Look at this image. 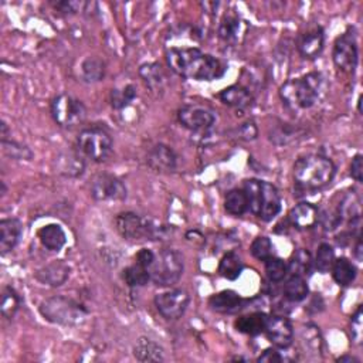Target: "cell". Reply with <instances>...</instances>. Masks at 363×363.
Returning a JSON list of instances; mask_svg holds the SVG:
<instances>
[{
    "label": "cell",
    "instance_id": "obj_1",
    "mask_svg": "<svg viewBox=\"0 0 363 363\" xmlns=\"http://www.w3.org/2000/svg\"><path fill=\"white\" fill-rule=\"evenodd\" d=\"M166 63L179 77L196 81H215L227 71L220 58L204 54L197 47H170L166 51Z\"/></svg>",
    "mask_w": 363,
    "mask_h": 363
},
{
    "label": "cell",
    "instance_id": "obj_2",
    "mask_svg": "<svg viewBox=\"0 0 363 363\" xmlns=\"http://www.w3.org/2000/svg\"><path fill=\"white\" fill-rule=\"evenodd\" d=\"M325 80L326 78L322 73L317 71L298 78H291L280 87V98L294 111L310 109L324 96L326 89Z\"/></svg>",
    "mask_w": 363,
    "mask_h": 363
},
{
    "label": "cell",
    "instance_id": "obj_3",
    "mask_svg": "<svg viewBox=\"0 0 363 363\" xmlns=\"http://www.w3.org/2000/svg\"><path fill=\"white\" fill-rule=\"evenodd\" d=\"M337 175L334 161L322 155H307L294 163V184L302 192H317L332 184Z\"/></svg>",
    "mask_w": 363,
    "mask_h": 363
},
{
    "label": "cell",
    "instance_id": "obj_4",
    "mask_svg": "<svg viewBox=\"0 0 363 363\" xmlns=\"http://www.w3.org/2000/svg\"><path fill=\"white\" fill-rule=\"evenodd\" d=\"M243 189L249 197V210L263 222H272L281 213V195L269 182L247 179L245 180Z\"/></svg>",
    "mask_w": 363,
    "mask_h": 363
},
{
    "label": "cell",
    "instance_id": "obj_5",
    "mask_svg": "<svg viewBox=\"0 0 363 363\" xmlns=\"http://www.w3.org/2000/svg\"><path fill=\"white\" fill-rule=\"evenodd\" d=\"M39 312L47 322L60 326H77L89 315V311L78 301L64 295L44 299L39 307Z\"/></svg>",
    "mask_w": 363,
    "mask_h": 363
},
{
    "label": "cell",
    "instance_id": "obj_6",
    "mask_svg": "<svg viewBox=\"0 0 363 363\" xmlns=\"http://www.w3.org/2000/svg\"><path fill=\"white\" fill-rule=\"evenodd\" d=\"M116 231L128 241H152L166 234V227L134 211H124L115 218Z\"/></svg>",
    "mask_w": 363,
    "mask_h": 363
},
{
    "label": "cell",
    "instance_id": "obj_7",
    "mask_svg": "<svg viewBox=\"0 0 363 363\" xmlns=\"http://www.w3.org/2000/svg\"><path fill=\"white\" fill-rule=\"evenodd\" d=\"M185 271L184 254L175 249H165L157 254L154 264L149 268L150 281L157 287L168 288L179 283Z\"/></svg>",
    "mask_w": 363,
    "mask_h": 363
},
{
    "label": "cell",
    "instance_id": "obj_8",
    "mask_svg": "<svg viewBox=\"0 0 363 363\" xmlns=\"http://www.w3.org/2000/svg\"><path fill=\"white\" fill-rule=\"evenodd\" d=\"M77 150L93 162H104L112 154L114 141L105 128H85L77 136Z\"/></svg>",
    "mask_w": 363,
    "mask_h": 363
},
{
    "label": "cell",
    "instance_id": "obj_9",
    "mask_svg": "<svg viewBox=\"0 0 363 363\" xmlns=\"http://www.w3.org/2000/svg\"><path fill=\"white\" fill-rule=\"evenodd\" d=\"M54 123L63 130H73L81 125L87 118V107L70 94H58L50 104Z\"/></svg>",
    "mask_w": 363,
    "mask_h": 363
},
{
    "label": "cell",
    "instance_id": "obj_10",
    "mask_svg": "<svg viewBox=\"0 0 363 363\" xmlns=\"http://www.w3.org/2000/svg\"><path fill=\"white\" fill-rule=\"evenodd\" d=\"M334 64L344 73L353 74L359 63V46L356 39V30L349 27L344 35H341L332 50Z\"/></svg>",
    "mask_w": 363,
    "mask_h": 363
},
{
    "label": "cell",
    "instance_id": "obj_11",
    "mask_svg": "<svg viewBox=\"0 0 363 363\" xmlns=\"http://www.w3.org/2000/svg\"><path fill=\"white\" fill-rule=\"evenodd\" d=\"M179 123L195 134H207L216 124V112L202 104L184 105L177 112Z\"/></svg>",
    "mask_w": 363,
    "mask_h": 363
},
{
    "label": "cell",
    "instance_id": "obj_12",
    "mask_svg": "<svg viewBox=\"0 0 363 363\" xmlns=\"http://www.w3.org/2000/svg\"><path fill=\"white\" fill-rule=\"evenodd\" d=\"M154 304L158 312L168 321H176L185 315L191 304V295L180 288L157 294Z\"/></svg>",
    "mask_w": 363,
    "mask_h": 363
},
{
    "label": "cell",
    "instance_id": "obj_13",
    "mask_svg": "<svg viewBox=\"0 0 363 363\" xmlns=\"http://www.w3.org/2000/svg\"><path fill=\"white\" fill-rule=\"evenodd\" d=\"M91 196L97 202H121L128 196L123 179L111 173H100L91 182Z\"/></svg>",
    "mask_w": 363,
    "mask_h": 363
},
{
    "label": "cell",
    "instance_id": "obj_14",
    "mask_svg": "<svg viewBox=\"0 0 363 363\" xmlns=\"http://www.w3.org/2000/svg\"><path fill=\"white\" fill-rule=\"evenodd\" d=\"M264 334L276 348L288 349L294 341V326L288 318L283 315H272L268 318Z\"/></svg>",
    "mask_w": 363,
    "mask_h": 363
},
{
    "label": "cell",
    "instance_id": "obj_15",
    "mask_svg": "<svg viewBox=\"0 0 363 363\" xmlns=\"http://www.w3.org/2000/svg\"><path fill=\"white\" fill-rule=\"evenodd\" d=\"M296 47L299 55L306 60L318 58L325 48V32L321 26L308 28L306 33L298 37Z\"/></svg>",
    "mask_w": 363,
    "mask_h": 363
},
{
    "label": "cell",
    "instance_id": "obj_16",
    "mask_svg": "<svg viewBox=\"0 0 363 363\" xmlns=\"http://www.w3.org/2000/svg\"><path fill=\"white\" fill-rule=\"evenodd\" d=\"M70 272H71V268L66 261L55 260V261H51L50 264L39 268L35 272V278L39 283H42L43 285L57 288V287H62L67 283V280L70 278Z\"/></svg>",
    "mask_w": 363,
    "mask_h": 363
},
{
    "label": "cell",
    "instance_id": "obj_17",
    "mask_svg": "<svg viewBox=\"0 0 363 363\" xmlns=\"http://www.w3.org/2000/svg\"><path fill=\"white\" fill-rule=\"evenodd\" d=\"M149 166L161 173H172L177 169V155L165 143H157L148 154Z\"/></svg>",
    "mask_w": 363,
    "mask_h": 363
},
{
    "label": "cell",
    "instance_id": "obj_18",
    "mask_svg": "<svg viewBox=\"0 0 363 363\" xmlns=\"http://www.w3.org/2000/svg\"><path fill=\"white\" fill-rule=\"evenodd\" d=\"M288 219L294 227L298 230H307L317 226L321 219L319 210L317 206L308 202H301L290 210Z\"/></svg>",
    "mask_w": 363,
    "mask_h": 363
},
{
    "label": "cell",
    "instance_id": "obj_19",
    "mask_svg": "<svg viewBox=\"0 0 363 363\" xmlns=\"http://www.w3.org/2000/svg\"><path fill=\"white\" fill-rule=\"evenodd\" d=\"M23 236V224L19 219L0 220V253L3 256L13 251Z\"/></svg>",
    "mask_w": 363,
    "mask_h": 363
},
{
    "label": "cell",
    "instance_id": "obj_20",
    "mask_svg": "<svg viewBox=\"0 0 363 363\" xmlns=\"http://www.w3.org/2000/svg\"><path fill=\"white\" fill-rule=\"evenodd\" d=\"M218 97L224 105L240 111L249 109L254 103V97L250 93V89L238 84L224 88L223 91H220Z\"/></svg>",
    "mask_w": 363,
    "mask_h": 363
},
{
    "label": "cell",
    "instance_id": "obj_21",
    "mask_svg": "<svg viewBox=\"0 0 363 363\" xmlns=\"http://www.w3.org/2000/svg\"><path fill=\"white\" fill-rule=\"evenodd\" d=\"M245 299L233 290H224L209 298V307L218 314H234L243 308Z\"/></svg>",
    "mask_w": 363,
    "mask_h": 363
},
{
    "label": "cell",
    "instance_id": "obj_22",
    "mask_svg": "<svg viewBox=\"0 0 363 363\" xmlns=\"http://www.w3.org/2000/svg\"><path fill=\"white\" fill-rule=\"evenodd\" d=\"M37 237L40 240L42 246L46 250L53 251V253L62 251L63 247L67 245V234H66L64 229L57 223L43 226L37 231Z\"/></svg>",
    "mask_w": 363,
    "mask_h": 363
},
{
    "label": "cell",
    "instance_id": "obj_23",
    "mask_svg": "<svg viewBox=\"0 0 363 363\" xmlns=\"http://www.w3.org/2000/svg\"><path fill=\"white\" fill-rule=\"evenodd\" d=\"M57 162V172L66 177H78L84 173L85 162L84 157L74 150H67V152L60 154L55 159Z\"/></svg>",
    "mask_w": 363,
    "mask_h": 363
},
{
    "label": "cell",
    "instance_id": "obj_24",
    "mask_svg": "<svg viewBox=\"0 0 363 363\" xmlns=\"http://www.w3.org/2000/svg\"><path fill=\"white\" fill-rule=\"evenodd\" d=\"M269 315L264 312H253L245 317H238L234 321V328L240 334H246L250 337H258L265 332V326Z\"/></svg>",
    "mask_w": 363,
    "mask_h": 363
},
{
    "label": "cell",
    "instance_id": "obj_25",
    "mask_svg": "<svg viewBox=\"0 0 363 363\" xmlns=\"http://www.w3.org/2000/svg\"><path fill=\"white\" fill-rule=\"evenodd\" d=\"M134 356L139 362H162L165 360V351L155 341L142 337L134 346Z\"/></svg>",
    "mask_w": 363,
    "mask_h": 363
},
{
    "label": "cell",
    "instance_id": "obj_26",
    "mask_svg": "<svg viewBox=\"0 0 363 363\" xmlns=\"http://www.w3.org/2000/svg\"><path fill=\"white\" fill-rule=\"evenodd\" d=\"M139 76L150 91H154V93H161V91H163L166 84V76L158 63L142 64L139 67Z\"/></svg>",
    "mask_w": 363,
    "mask_h": 363
},
{
    "label": "cell",
    "instance_id": "obj_27",
    "mask_svg": "<svg viewBox=\"0 0 363 363\" xmlns=\"http://www.w3.org/2000/svg\"><path fill=\"white\" fill-rule=\"evenodd\" d=\"M105 62L100 57H87L81 64V77L88 84H96L105 77Z\"/></svg>",
    "mask_w": 363,
    "mask_h": 363
},
{
    "label": "cell",
    "instance_id": "obj_28",
    "mask_svg": "<svg viewBox=\"0 0 363 363\" xmlns=\"http://www.w3.org/2000/svg\"><path fill=\"white\" fill-rule=\"evenodd\" d=\"M330 271H332V277H334L335 283L341 287H349L355 281L356 274H357L356 267L345 257H341L338 260L335 258Z\"/></svg>",
    "mask_w": 363,
    "mask_h": 363
},
{
    "label": "cell",
    "instance_id": "obj_29",
    "mask_svg": "<svg viewBox=\"0 0 363 363\" xmlns=\"http://www.w3.org/2000/svg\"><path fill=\"white\" fill-rule=\"evenodd\" d=\"M224 209L229 215L240 218L249 211V197L245 189H231L224 197Z\"/></svg>",
    "mask_w": 363,
    "mask_h": 363
},
{
    "label": "cell",
    "instance_id": "obj_30",
    "mask_svg": "<svg viewBox=\"0 0 363 363\" xmlns=\"http://www.w3.org/2000/svg\"><path fill=\"white\" fill-rule=\"evenodd\" d=\"M245 269V263L236 251H227L219 264L220 276L229 281H236Z\"/></svg>",
    "mask_w": 363,
    "mask_h": 363
},
{
    "label": "cell",
    "instance_id": "obj_31",
    "mask_svg": "<svg viewBox=\"0 0 363 363\" xmlns=\"http://www.w3.org/2000/svg\"><path fill=\"white\" fill-rule=\"evenodd\" d=\"M314 269V258L308 250L299 249L294 253L288 264V272L301 277H308Z\"/></svg>",
    "mask_w": 363,
    "mask_h": 363
},
{
    "label": "cell",
    "instance_id": "obj_32",
    "mask_svg": "<svg viewBox=\"0 0 363 363\" xmlns=\"http://www.w3.org/2000/svg\"><path fill=\"white\" fill-rule=\"evenodd\" d=\"M310 295V287L306 277L291 274L284 285V296L291 302H301Z\"/></svg>",
    "mask_w": 363,
    "mask_h": 363
},
{
    "label": "cell",
    "instance_id": "obj_33",
    "mask_svg": "<svg viewBox=\"0 0 363 363\" xmlns=\"http://www.w3.org/2000/svg\"><path fill=\"white\" fill-rule=\"evenodd\" d=\"M21 307V296L20 294L10 285H6L2 291V315L6 319H13Z\"/></svg>",
    "mask_w": 363,
    "mask_h": 363
},
{
    "label": "cell",
    "instance_id": "obj_34",
    "mask_svg": "<svg viewBox=\"0 0 363 363\" xmlns=\"http://www.w3.org/2000/svg\"><path fill=\"white\" fill-rule=\"evenodd\" d=\"M136 98V87L134 84H127L123 88H114L109 94V104L114 109L121 111L131 105Z\"/></svg>",
    "mask_w": 363,
    "mask_h": 363
},
{
    "label": "cell",
    "instance_id": "obj_35",
    "mask_svg": "<svg viewBox=\"0 0 363 363\" xmlns=\"http://www.w3.org/2000/svg\"><path fill=\"white\" fill-rule=\"evenodd\" d=\"M123 280L125 284L131 288H138V287H145L150 281V274L149 269L142 267L141 264L135 263L130 267H127L123 271Z\"/></svg>",
    "mask_w": 363,
    "mask_h": 363
},
{
    "label": "cell",
    "instance_id": "obj_36",
    "mask_svg": "<svg viewBox=\"0 0 363 363\" xmlns=\"http://www.w3.org/2000/svg\"><path fill=\"white\" fill-rule=\"evenodd\" d=\"M241 32V20L237 16H224L219 26V37L226 43H236Z\"/></svg>",
    "mask_w": 363,
    "mask_h": 363
},
{
    "label": "cell",
    "instance_id": "obj_37",
    "mask_svg": "<svg viewBox=\"0 0 363 363\" xmlns=\"http://www.w3.org/2000/svg\"><path fill=\"white\" fill-rule=\"evenodd\" d=\"M335 261V250L329 243H321L317 250V256L314 258V268L322 274L329 272Z\"/></svg>",
    "mask_w": 363,
    "mask_h": 363
},
{
    "label": "cell",
    "instance_id": "obj_38",
    "mask_svg": "<svg viewBox=\"0 0 363 363\" xmlns=\"http://www.w3.org/2000/svg\"><path fill=\"white\" fill-rule=\"evenodd\" d=\"M265 264V276L271 283H281L288 274V264L278 257L271 256L264 261Z\"/></svg>",
    "mask_w": 363,
    "mask_h": 363
},
{
    "label": "cell",
    "instance_id": "obj_39",
    "mask_svg": "<svg viewBox=\"0 0 363 363\" xmlns=\"http://www.w3.org/2000/svg\"><path fill=\"white\" fill-rule=\"evenodd\" d=\"M2 148L5 155L15 161H30L33 158V152L27 145H23L17 141L13 139H3L2 141Z\"/></svg>",
    "mask_w": 363,
    "mask_h": 363
},
{
    "label": "cell",
    "instance_id": "obj_40",
    "mask_svg": "<svg viewBox=\"0 0 363 363\" xmlns=\"http://www.w3.org/2000/svg\"><path fill=\"white\" fill-rule=\"evenodd\" d=\"M272 250H274V246H272V241L265 237V236H260L257 238H254V241L250 246V253L254 258H257L258 261H265L272 256Z\"/></svg>",
    "mask_w": 363,
    "mask_h": 363
},
{
    "label": "cell",
    "instance_id": "obj_41",
    "mask_svg": "<svg viewBox=\"0 0 363 363\" xmlns=\"http://www.w3.org/2000/svg\"><path fill=\"white\" fill-rule=\"evenodd\" d=\"M296 138V128H290V124H283L272 131L269 139L276 145H287Z\"/></svg>",
    "mask_w": 363,
    "mask_h": 363
},
{
    "label": "cell",
    "instance_id": "obj_42",
    "mask_svg": "<svg viewBox=\"0 0 363 363\" xmlns=\"http://www.w3.org/2000/svg\"><path fill=\"white\" fill-rule=\"evenodd\" d=\"M236 135H237V138L241 139V141H246V142L254 141V139L258 136L257 125L253 123V121H249V123L241 124V125L236 130Z\"/></svg>",
    "mask_w": 363,
    "mask_h": 363
},
{
    "label": "cell",
    "instance_id": "obj_43",
    "mask_svg": "<svg viewBox=\"0 0 363 363\" xmlns=\"http://www.w3.org/2000/svg\"><path fill=\"white\" fill-rule=\"evenodd\" d=\"M351 176L357 182V184H362L363 182V157L360 154H356L352 159Z\"/></svg>",
    "mask_w": 363,
    "mask_h": 363
},
{
    "label": "cell",
    "instance_id": "obj_44",
    "mask_svg": "<svg viewBox=\"0 0 363 363\" xmlns=\"http://www.w3.org/2000/svg\"><path fill=\"white\" fill-rule=\"evenodd\" d=\"M155 257H157V254H155L152 250H150V249H142V250L138 251V254H136V257H135V263H138V264H141L142 267H145V268L149 269L150 265L154 264Z\"/></svg>",
    "mask_w": 363,
    "mask_h": 363
},
{
    "label": "cell",
    "instance_id": "obj_45",
    "mask_svg": "<svg viewBox=\"0 0 363 363\" xmlns=\"http://www.w3.org/2000/svg\"><path fill=\"white\" fill-rule=\"evenodd\" d=\"M352 338L355 342H360L362 338V307L356 310L352 317Z\"/></svg>",
    "mask_w": 363,
    "mask_h": 363
},
{
    "label": "cell",
    "instance_id": "obj_46",
    "mask_svg": "<svg viewBox=\"0 0 363 363\" xmlns=\"http://www.w3.org/2000/svg\"><path fill=\"white\" fill-rule=\"evenodd\" d=\"M284 356L277 349H265L257 359V362L263 363H278L283 362Z\"/></svg>",
    "mask_w": 363,
    "mask_h": 363
},
{
    "label": "cell",
    "instance_id": "obj_47",
    "mask_svg": "<svg viewBox=\"0 0 363 363\" xmlns=\"http://www.w3.org/2000/svg\"><path fill=\"white\" fill-rule=\"evenodd\" d=\"M355 257H356V260L360 263L362 261V253H363V250H362V240H360V237L357 236V238H356V246H355Z\"/></svg>",
    "mask_w": 363,
    "mask_h": 363
},
{
    "label": "cell",
    "instance_id": "obj_48",
    "mask_svg": "<svg viewBox=\"0 0 363 363\" xmlns=\"http://www.w3.org/2000/svg\"><path fill=\"white\" fill-rule=\"evenodd\" d=\"M0 128H2V134H0V136H2V141L8 139L9 138V128H8V124L5 123V121L2 123V125H0Z\"/></svg>",
    "mask_w": 363,
    "mask_h": 363
},
{
    "label": "cell",
    "instance_id": "obj_49",
    "mask_svg": "<svg viewBox=\"0 0 363 363\" xmlns=\"http://www.w3.org/2000/svg\"><path fill=\"white\" fill-rule=\"evenodd\" d=\"M337 362H356V363H359L360 360H359L357 357H353V356L345 355V356H341L339 359H337Z\"/></svg>",
    "mask_w": 363,
    "mask_h": 363
},
{
    "label": "cell",
    "instance_id": "obj_50",
    "mask_svg": "<svg viewBox=\"0 0 363 363\" xmlns=\"http://www.w3.org/2000/svg\"><path fill=\"white\" fill-rule=\"evenodd\" d=\"M0 188H2V196L6 195V185H5V182H0Z\"/></svg>",
    "mask_w": 363,
    "mask_h": 363
},
{
    "label": "cell",
    "instance_id": "obj_51",
    "mask_svg": "<svg viewBox=\"0 0 363 363\" xmlns=\"http://www.w3.org/2000/svg\"><path fill=\"white\" fill-rule=\"evenodd\" d=\"M233 360H247V359L243 357V356H236V357H233Z\"/></svg>",
    "mask_w": 363,
    "mask_h": 363
}]
</instances>
